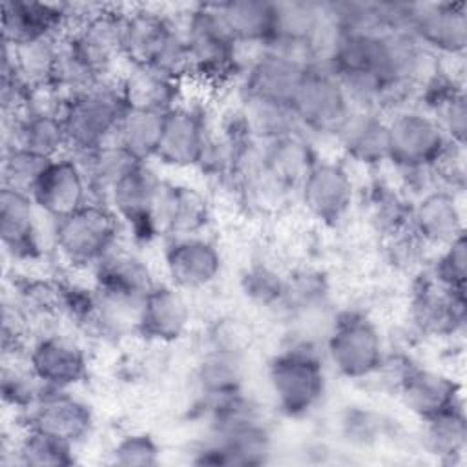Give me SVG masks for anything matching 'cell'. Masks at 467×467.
Returning a JSON list of instances; mask_svg holds the SVG:
<instances>
[{"label": "cell", "instance_id": "obj_1", "mask_svg": "<svg viewBox=\"0 0 467 467\" xmlns=\"http://www.w3.org/2000/svg\"><path fill=\"white\" fill-rule=\"evenodd\" d=\"M124 109L126 102L119 82L111 80H102L67 99L60 113L67 135V153L78 157L113 142Z\"/></svg>", "mask_w": 467, "mask_h": 467}, {"label": "cell", "instance_id": "obj_2", "mask_svg": "<svg viewBox=\"0 0 467 467\" xmlns=\"http://www.w3.org/2000/svg\"><path fill=\"white\" fill-rule=\"evenodd\" d=\"M268 383L283 414L306 416L325 394V367L319 352L308 341L292 343L272 358Z\"/></svg>", "mask_w": 467, "mask_h": 467}, {"label": "cell", "instance_id": "obj_3", "mask_svg": "<svg viewBox=\"0 0 467 467\" xmlns=\"http://www.w3.org/2000/svg\"><path fill=\"white\" fill-rule=\"evenodd\" d=\"M120 219L104 202L89 201L77 212L53 221V246L58 255L80 268H95L117 244Z\"/></svg>", "mask_w": 467, "mask_h": 467}, {"label": "cell", "instance_id": "obj_4", "mask_svg": "<svg viewBox=\"0 0 467 467\" xmlns=\"http://www.w3.org/2000/svg\"><path fill=\"white\" fill-rule=\"evenodd\" d=\"M325 348L330 365L347 379H365L376 374L385 359L378 327L356 310L341 312L332 321Z\"/></svg>", "mask_w": 467, "mask_h": 467}, {"label": "cell", "instance_id": "obj_5", "mask_svg": "<svg viewBox=\"0 0 467 467\" xmlns=\"http://www.w3.org/2000/svg\"><path fill=\"white\" fill-rule=\"evenodd\" d=\"M188 53L190 75H199L206 80H224L239 66L237 47L215 4H201L193 7L181 26Z\"/></svg>", "mask_w": 467, "mask_h": 467}, {"label": "cell", "instance_id": "obj_6", "mask_svg": "<svg viewBox=\"0 0 467 467\" xmlns=\"http://www.w3.org/2000/svg\"><path fill=\"white\" fill-rule=\"evenodd\" d=\"M387 128L389 161L400 171L432 170L451 142L438 120L416 106L394 111Z\"/></svg>", "mask_w": 467, "mask_h": 467}, {"label": "cell", "instance_id": "obj_7", "mask_svg": "<svg viewBox=\"0 0 467 467\" xmlns=\"http://www.w3.org/2000/svg\"><path fill=\"white\" fill-rule=\"evenodd\" d=\"M290 108L299 130L334 135L352 109V104L347 89L332 69L308 64Z\"/></svg>", "mask_w": 467, "mask_h": 467}, {"label": "cell", "instance_id": "obj_8", "mask_svg": "<svg viewBox=\"0 0 467 467\" xmlns=\"http://www.w3.org/2000/svg\"><path fill=\"white\" fill-rule=\"evenodd\" d=\"M405 31L436 55H463L467 46L465 5L458 2L409 4Z\"/></svg>", "mask_w": 467, "mask_h": 467}, {"label": "cell", "instance_id": "obj_9", "mask_svg": "<svg viewBox=\"0 0 467 467\" xmlns=\"http://www.w3.org/2000/svg\"><path fill=\"white\" fill-rule=\"evenodd\" d=\"M308 62L294 53L275 47H263L244 73V95L292 106L303 82Z\"/></svg>", "mask_w": 467, "mask_h": 467}, {"label": "cell", "instance_id": "obj_10", "mask_svg": "<svg viewBox=\"0 0 467 467\" xmlns=\"http://www.w3.org/2000/svg\"><path fill=\"white\" fill-rule=\"evenodd\" d=\"M31 199L49 219H62L91 201L89 184L80 162L66 153L51 159L36 181Z\"/></svg>", "mask_w": 467, "mask_h": 467}, {"label": "cell", "instance_id": "obj_11", "mask_svg": "<svg viewBox=\"0 0 467 467\" xmlns=\"http://www.w3.org/2000/svg\"><path fill=\"white\" fill-rule=\"evenodd\" d=\"M306 210L327 224L339 223L352 206L354 184L343 164L316 159L299 182Z\"/></svg>", "mask_w": 467, "mask_h": 467}, {"label": "cell", "instance_id": "obj_12", "mask_svg": "<svg viewBox=\"0 0 467 467\" xmlns=\"http://www.w3.org/2000/svg\"><path fill=\"white\" fill-rule=\"evenodd\" d=\"M210 139L204 115L192 106L177 104L162 117V131L155 159L173 168L197 166Z\"/></svg>", "mask_w": 467, "mask_h": 467}, {"label": "cell", "instance_id": "obj_13", "mask_svg": "<svg viewBox=\"0 0 467 467\" xmlns=\"http://www.w3.org/2000/svg\"><path fill=\"white\" fill-rule=\"evenodd\" d=\"M26 421L27 429L75 445V441L88 434L93 416L89 407L67 389H46L38 401L26 412Z\"/></svg>", "mask_w": 467, "mask_h": 467}, {"label": "cell", "instance_id": "obj_14", "mask_svg": "<svg viewBox=\"0 0 467 467\" xmlns=\"http://www.w3.org/2000/svg\"><path fill=\"white\" fill-rule=\"evenodd\" d=\"M26 361L47 389H71L88 372V359L82 347L60 334L40 336L27 350Z\"/></svg>", "mask_w": 467, "mask_h": 467}, {"label": "cell", "instance_id": "obj_15", "mask_svg": "<svg viewBox=\"0 0 467 467\" xmlns=\"http://www.w3.org/2000/svg\"><path fill=\"white\" fill-rule=\"evenodd\" d=\"M221 254L201 235L170 237L164 250V266L170 283L179 290L204 288L221 272Z\"/></svg>", "mask_w": 467, "mask_h": 467}, {"label": "cell", "instance_id": "obj_16", "mask_svg": "<svg viewBox=\"0 0 467 467\" xmlns=\"http://www.w3.org/2000/svg\"><path fill=\"white\" fill-rule=\"evenodd\" d=\"M410 314L421 332L429 336H452L465 323V290L447 288L429 275L412 292Z\"/></svg>", "mask_w": 467, "mask_h": 467}, {"label": "cell", "instance_id": "obj_17", "mask_svg": "<svg viewBox=\"0 0 467 467\" xmlns=\"http://www.w3.org/2000/svg\"><path fill=\"white\" fill-rule=\"evenodd\" d=\"M270 454V434L263 420H254L213 432L193 462L199 465H259Z\"/></svg>", "mask_w": 467, "mask_h": 467}, {"label": "cell", "instance_id": "obj_18", "mask_svg": "<svg viewBox=\"0 0 467 467\" xmlns=\"http://www.w3.org/2000/svg\"><path fill=\"white\" fill-rule=\"evenodd\" d=\"M398 390L405 407L421 420L434 418L456 405L460 387L447 374L405 363L398 374Z\"/></svg>", "mask_w": 467, "mask_h": 467}, {"label": "cell", "instance_id": "obj_19", "mask_svg": "<svg viewBox=\"0 0 467 467\" xmlns=\"http://www.w3.org/2000/svg\"><path fill=\"white\" fill-rule=\"evenodd\" d=\"M38 213L29 193L2 186L0 237L4 250L16 261H31L42 254Z\"/></svg>", "mask_w": 467, "mask_h": 467}, {"label": "cell", "instance_id": "obj_20", "mask_svg": "<svg viewBox=\"0 0 467 467\" xmlns=\"http://www.w3.org/2000/svg\"><path fill=\"white\" fill-rule=\"evenodd\" d=\"M410 230L421 244L445 248L465 234L456 195L445 188L425 192L410 212Z\"/></svg>", "mask_w": 467, "mask_h": 467}, {"label": "cell", "instance_id": "obj_21", "mask_svg": "<svg viewBox=\"0 0 467 467\" xmlns=\"http://www.w3.org/2000/svg\"><path fill=\"white\" fill-rule=\"evenodd\" d=\"M190 308L177 286L170 285H153L144 296L135 327L137 330L159 343L177 341L188 328Z\"/></svg>", "mask_w": 467, "mask_h": 467}, {"label": "cell", "instance_id": "obj_22", "mask_svg": "<svg viewBox=\"0 0 467 467\" xmlns=\"http://www.w3.org/2000/svg\"><path fill=\"white\" fill-rule=\"evenodd\" d=\"M153 213L161 234L170 237L199 235L210 221V204L197 188L162 181Z\"/></svg>", "mask_w": 467, "mask_h": 467}, {"label": "cell", "instance_id": "obj_23", "mask_svg": "<svg viewBox=\"0 0 467 467\" xmlns=\"http://www.w3.org/2000/svg\"><path fill=\"white\" fill-rule=\"evenodd\" d=\"M341 150L356 162L378 166L389 161L387 119L367 108H352L334 131Z\"/></svg>", "mask_w": 467, "mask_h": 467}, {"label": "cell", "instance_id": "obj_24", "mask_svg": "<svg viewBox=\"0 0 467 467\" xmlns=\"http://www.w3.org/2000/svg\"><path fill=\"white\" fill-rule=\"evenodd\" d=\"M66 31L62 4L22 0L2 4V38L7 46H18L44 36H62Z\"/></svg>", "mask_w": 467, "mask_h": 467}, {"label": "cell", "instance_id": "obj_25", "mask_svg": "<svg viewBox=\"0 0 467 467\" xmlns=\"http://www.w3.org/2000/svg\"><path fill=\"white\" fill-rule=\"evenodd\" d=\"M5 146H18L47 159L67 153V135L62 115L27 108L18 117H5Z\"/></svg>", "mask_w": 467, "mask_h": 467}, {"label": "cell", "instance_id": "obj_26", "mask_svg": "<svg viewBox=\"0 0 467 467\" xmlns=\"http://www.w3.org/2000/svg\"><path fill=\"white\" fill-rule=\"evenodd\" d=\"M323 18V2H274V31L268 46L299 55L306 60V47Z\"/></svg>", "mask_w": 467, "mask_h": 467}, {"label": "cell", "instance_id": "obj_27", "mask_svg": "<svg viewBox=\"0 0 467 467\" xmlns=\"http://www.w3.org/2000/svg\"><path fill=\"white\" fill-rule=\"evenodd\" d=\"M62 36H44L18 46L4 44L2 69L13 71L31 91L53 86Z\"/></svg>", "mask_w": 467, "mask_h": 467}, {"label": "cell", "instance_id": "obj_28", "mask_svg": "<svg viewBox=\"0 0 467 467\" xmlns=\"http://www.w3.org/2000/svg\"><path fill=\"white\" fill-rule=\"evenodd\" d=\"M119 88L128 108L166 113L181 104V82L146 66H130Z\"/></svg>", "mask_w": 467, "mask_h": 467}, {"label": "cell", "instance_id": "obj_29", "mask_svg": "<svg viewBox=\"0 0 467 467\" xmlns=\"http://www.w3.org/2000/svg\"><path fill=\"white\" fill-rule=\"evenodd\" d=\"M173 26L168 16L146 7L124 13L122 57L131 66H148Z\"/></svg>", "mask_w": 467, "mask_h": 467}, {"label": "cell", "instance_id": "obj_30", "mask_svg": "<svg viewBox=\"0 0 467 467\" xmlns=\"http://www.w3.org/2000/svg\"><path fill=\"white\" fill-rule=\"evenodd\" d=\"M215 7L226 29L239 46H268L274 31V2L234 0L215 4Z\"/></svg>", "mask_w": 467, "mask_h": 467}, {"label": "cell", "instance_id": "obj_31", "mask_svg": "<svg viewBox=\"0 0 467 467\" xmlns=\"http://www.w3.org/2000/svg\"><path fill=\"white\" fill-rule=\"evenodd\" d=\"M88 179L91 201L106 202L109 190L135 166L140 164L130 151L117 142H108L89 153L75 157Z\"/></svg>", "mask_w": 467, "mask_h": 467}, {"label": "cell", "instance_id": "obj_32", "mask_svg": "<svg viewBox=\"0 0 467 467\" xmlns=\"http://www.w3.org/2000/svg\"><path fill=\"white\" fill-rule=\"evenodd\" d=\"M164 113L148 111V109H124L113 142L120 144L140 162H146L157 155L161 131H162Z\"/></svg>", "mask_w": 467, "mask_h": 467}, {"label": "cell", "instance_id": "obj_33", "mask_svg": "<svg viewBox=\"0 0 467 467\" xmlns=\"http://www.w3.org/2000/svg\"><path fill=\"white\" fill-rule=\"evenodd\" d=\"M239 113L248 133L259 142H268L301 131L292 113V108L285 104L268 102L263 99L244 95L243 108L239 109Z\"/></svg>", "mask_w": 467, "mask_h": 467}, {"label": "cell", "instance_id": "obj_34", "mask_svg": "<svg viewBox=\"0 0 467 467\" xmlns=\"http://www.w3.org/2000/svg\"><path fill=\"white\" fill-rule=\"evenodd\" d=\"M243 358L208 350L195 370V381L204 401L243 390Z\"/></svg>", "mask_w": 467, "mask_h": 467}, {"label": "cell", "instance_id": "obj_35", "mask_svg": "<svg viewBox=\"0 0 467 467\" xmlns=\"http://www.w3.org/2000/svg\"><path fill=\"white\" fill-rule=\"evenodd\" d=\"M423 441L429 452L440 458H452L463 452L467 441V423L462 403L434 416L423 420Z\"/></svg>", "mask_w": 467, "mask_h": 467}, {"label": "cell", "instance_id": "obj_36", "mask_svg": "<svg viewBox=\"0 0 467 467\" xmlns=\"http://www.w3.org/2000/svg\"><path fill=\"white\" fill-rule=\"evenodd\" d=\"M46 385L31 370L29 363H18L13 356V361H5L2 368V398L4 403L27 412L38 398L46 392Z\"/></svg>", "mask_w": 467, "mask_h": 467}, {"label": "cell", "instance_id": "obj_37", "mask_svg": "<svg viewBox=\"0 0 467 467\" xmlns=\"http://www.w3.org/2000/svg\"><path fill=\"white\" fill-rule=\"evenodd\" d=\"M16 462L22 465H71L75 462L73 445L49 434L27 429L15 447Z\"/></svg>", "mask_w": 467, "mask_h": 467}, {"label": "cell", "instance_id": "obj_38", "mask_svg": "<svg viewBox=\"0 0 467 467\" xmlns=\"http://www.w3.org/2000/svg\"><path fill=\"white\" fill-rule=\"evenodd\" d=\"M49 161L51 159L18 146H5L2 157V186L31 195Z\"/></svg>", "mask_w": 467, "mask_h": 467}, {"label": "cell", "instance_id": "obj_39", "mask_svg": "<svg viewBox=\"0 0 467 467\" xmlns=\"http://www.w3.org/2000/svg\"><path fill=\"white\" fill-rule=\"evenodd\" d=\"M252 343L250 328L235 317H221L208 330V350L243 358Z\"/></svg>", "mask_w": 467, "mask_h": 467}, {"label": "cell", "instance_id": "obj_40", "mask_svg": "<svg viewBox=\"0 0 467 467\" xmlns=\"http://www.w3.org/2000/svg\"><path fill=\"white\" fill-rule=\"evenodd\" d=\"M467 255H465V234L454 239L451 244L441 248L440 257L434 263L432 277L452 290H465L467 275Z\"/></svg>", "mask_w": 467, "mask_h": 467}, {"label": "cell", "instance_id": "obj_41", "mask_svg": "<svg viewBox=\"0 0 467 467\" xmlns=\"http://www.w3.org/2000/svg\"><path fill=\"white\" fill-rule=\"evenodd\" d=\"M244 294L261 305L283 303L286 299L288 283L266 266H254L243 277Z\"/></svg>", "mask_w": 467, "mask_h": 467}, {"label": "cell", "instance_id": "obj_42", "mask_svg": "<svg viewBox=\"0 0 467 467\" xmlns=\"http://www.w3.org/2000/svg\"><path fill=\"white\" fill-rule=\"evenodd\" d=\"M111 462L124 467L155 465L159 463V447L148 434H128L115 443L111 451Z\"/></svg>", "mask_w": 467, "mask_h": 467}]
</instances>
